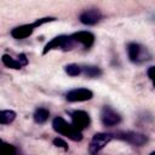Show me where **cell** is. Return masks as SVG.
Here are the masks:
<instances>
[{"label": "cell", "instance_id": "2e32d148", "mask_svg": "<svg viewBox=\"0 0 155 155\" xmlns=\"http://www.w3.org/2000/svg\"><path fill=\"white\" fill-rule=\"evenodd\" d=\"M17 154V149L15 145L7 143V142H1L0 145V155H16Z\"/></svg>", "mask_w": 155, "mask_h": 155}, {"label": "cell", "instance_id": "8992f818", "mask_svg": "<svg viewBox=\"0 0 155 155\" xmlns=\"http://www.w3.org/2000/svg\"><path fill=\"white\" fill-rule=\"evenodd\" d=\"M121 115L115 111L113 108L105 105L103 107L102 111H101V121L104 126H108V127H111V126H116L121 122Z\"/></svg>", "mask_w": 155, "mask_h": 155}, {"label": "cell", "instance_id": "8fae6325", "mask_svg": "<svg viewBox=\"0 0 155 155\" xmlns=\"http://www.w3.org/2000/svg\"><path fill=\"white\" fill-rule=\"evenodd\" d=\"M71 36H73V39H74V41L76 44H80L86 50L92 47V45L94 44V35L91 31H87V30L76 31V33L71 34Z\"/></svg>", "mask_w": 155, "mask_h": 155}, {"label": "cell", "instance_id": "6da1fadb", "mask_svg": "<svg viewBox=\"0 0 155 155\" xmlns=\"http://www.w3.org/2000/svg\"><path fill=\"white\" fill-rule=\"evenodd\" d=\"M52 128L57 133H59V134H62V136H64V137H67V138H69V139H71L74 142H80L82 139L81 131H79L73 124L67 122L61 116H57V117L53 119V121H52Z\"/></svg>", "mask_w": 155, "mask_h": 155}, {"label": "cell", "instance_id": "ac0fdd59", "mask_svg": "<svg viewBox=\"0 0 155 155\" xmlns=\"http://www.w3.org/2000/svg\"><path fill=\"white\" fill-rule=\"evenodd\" d=\"M53 144L57 148H62L63 150H68V144L65 143V140H63L62 138H54L53 139Z\"/></svg>", "mask_w": 155, "mask_h": 155}, {"label": "cell", "instance_id": "4fadbf2b", "mask_svg": "<svg viewBox=\"0 0 155 155\" xmlns=\"http://www.w3.org/2000/svg\"><path fill=\"white\" fill-rule=\"evenodd\" d=\"M1 61H2V63H4L5 67L11 68V69H21V68H23L22 64H21V62L18 61V57L16 59V58L11 57L10 54H2Z\"/></svg>", "mask_w": 155, "mask_h": 155}, {"label": "cell", "instance_id": "5bb4252c", "mask_svg": "<svg viewBox=\"0 0 155 155\" xmlns=\"http://www.w3.org/2000/svg\"><path fill=\"white\" fill-rule=\"evenodd\" d=\"M16 119V113L13 110H1L0 111V124L7 125Z\"/></svg>", "mask_w": 155, "mask_h": 155}, {"label": "cell", "instance_id": "ffe728a7", "mask_svg": "<svg viewBox=\"0 0 155 155\" xmlns=\"http://www.w3.org/2000/svg\"><path fill=\"white\" fill-rule=\"evenodd\" d=\"M149 155H155V151H153V153H150Z\"/></svg>", "mask_w": 155, "mask_h": 155}, {"label": "cell", "instance_id": "9c48e42d", "mask_svg": "<svg viewBox=\"0 0 155 155\" xmlns=\"http://www.w3.org/2000/svg\"><path fill=\"white\" fill-rule=\"evenodd\" d=\"M71 124L79 130V131H82L85 128H87L91 124V117L90 115L84 111V110H74L71 114Z\"/></svg>", "mask_w": 155, "mask_h": 155}, {"label": "cell", "instance_id": "5b68a950", "mask_svg": "<svg viewBox=\"0 0 155 155\" xmlns=\"http://www.w3.org/2000/svg\"><path fill=\"white\" fill-rule=\"evenodd\" d=\"M113 139V134L110 133H96L88 145V150L92 155H97L102 149L105 148L107 144H109Z\"/></svg>", "mask_w": 155, "mask_h": 155}, {"label": "cell", "instance_id": "30bf717a", "mask_svg": "<svg viewBox=\"0 0 155 155\" xmlns=\"http://www.w3.org/2000/svg\"><path fill=\"white\" fill-rule=\"evenodd\" d=\"M79 19L85 25H94V24H97L102 19V13L97 8L86 10V11H84V12L80 13Z\"/></svg>", "mask_w": 155, "mask_h": 155}, {"label": "cell", "instance_id": "52a82bcc", "mask_svg": "<svg viewBox=\"0 0 155 155\" xmlns=\"http://www.w3.org/2000/svg\"><path fill=\"white\" fill-rule=\"evenodd\" d=\"M92 97H93V92L91 90L84 88V87L70 90L65 94V99L68 102H71V103H74V102H86V101H90Z\"/></svg>", "mask_w": 155, "mask_h": 155}, {"label": "cell", "instance_id": "9a60e30c", "mask_svg": "<svg viewBox=\"0 0 155 155\" xmlns=\"http://www.w3.org/2000/svg\"><path fill=\"white\" fill-rule=\"evenodd\" d=\"M82 73L88 76V78H98L102 75V70L101 68L96 67V65H86L82 68Z\"/></svg>", "mask_w": 155, "mask_h": 155}, {"label": "cell", "instance_id": "7c38bea8", "mask_svg": "<svg viewBox=\"0 0 155 155\" xmlns=\"http://www.w3.org/2000/svg\"><path fill=\"white\" fill-rule=\"evenodd\" d=\"M48 117H50V111L45 108H38L33 115V119L36 124H45L48 120Z\"/></svg>", "mask_w": 155, "mask_h": 155}, {"label": "cell", "instance_id": "ba28073f", "mask_svg": "<svg viewBox=\"0 0 155 155\" xmlns=\"http://www.w3.org/2000/svg\"><path fill=\"white\" fill-rule=\"evenodd\" d=\"M116 138L119 139H122L130 144H133V145H137V147H140L143 144H145L148 142V138L147 136H144L143 133H139V132H117Z\"/></svg>", "mask_w": 155, "mask_h": 155}, {"label": "cell", "instance_id": "7a4b0ae2", "mask_svg": "<svg viewBox=\"0 0 155 155\" xmlns=\"http://www.w3.org/2000/svg\"><path fill=\"white\" fill-rule=\"evenodd\" d=\"M52 21H56V18H54V17H45V18L36 19L35 22H33V23H30V24H23V25H19V27L13 28V29L11 30V35H12L15 39H18V40L25 39V38L30 36V35L33 34V31H34L38 27H40V25H42V24H45V23H47V22H52Z\"/></svg>", "mask_w": 155, "mask_h": 155}, {"label": "cell", "instance_id": "e0dca14e", "mask_svg": "<svg viewBox=\"0 0 155 155\" xmlns=\"http://www.w3.org/2000/svg\"><path fill=\"white\" fill-rule=\"evenodd\" d=\"M64 71L69 75V76H78L82 73V68L75 63H71V64H68L64 67Z\"/></svg>", "mask_w": 155, "mask_h": 155}, {"label": "cell", "instance_id": "d6986e66", "mask_svg": "<svg viewBox=\"0 0 155 155\" xmlns=\"http://www.w3.org/2000/svg\"><path fill=\"white\" fill-rule=\"evenodd\" d=\"M147 75L150 79V81L153 82V86L155 87V67H149L147 70Z\"/></svg>", "mask_w": 155, "mask_h": 155}, {"label": "cell", "instance_id": "3957f363", "mask_svg": "<svg viewBox=\"0 0 155 155\" xmlns=\"http://www.w3.org/2000/svg\"><path fill=\"white\" fill-rule=\"evenodd\" d=\"M75 41L71 35H59L53 38L51 41H48L42 51V54H46L47 52L52 50H62V51H70L75 46Z\"/></svg>", "mask_w": 155, "mask_h": 155}, {"label": "cell", "instance_id": "277c9868", "mask_svg": "<svg viewBox=\"0 0 155 155\" xmlns=\"http://www.w3.org/2000/svg\"><path fill=\"white\" fill-rule=\"evenodd\" d=\"M127 54H128L130 61L136 64H140L151 58L149 50L145 46L137 44V42H130L127 45Z\"/></svg>", "mask_w": 155, "mask_h": 155}]
</instances>
